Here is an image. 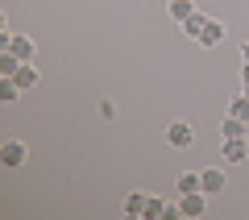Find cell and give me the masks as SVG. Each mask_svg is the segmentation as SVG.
Here are the masks:
<instances>
[{
  "instance_id": "cell-1",
  "label": "cell",
  "mask_w": 249,
  "mask_h": 220,
  "mask_svg": "<svg viewBox=\"0 0 249 220\" xmlns=\"http://www.w3.org/2000/svg\"><path fill=\"white\" fill-rule=\"evenodd\" d=\"M204 212H208V191H183V195H178V216L199 220Z\"/></svg>"
},
{
  "instance_id": "cell-2",
  "label": "cell",
  "mask_w": 249,
  "mask_h": 220,
  "mask_svg": "<svg viewBox=\"0 0 249 220\" xmlns=\"http://www.w3.org/2000/svg\"><path fill=\"white\" fill-rule=\"evenodd\" d=\"M191 141H196V129L187 121H166V146L170 150H187Z\"/></svg>"
},
{
  "instance_id": "cell-3",
  "label": "cell",
  "mask_w": 249,
  "mask_h": 220,
  "mask_svg": "<svg viewBox=\"0 0 249 220\" xmlns=\"http://www.w3.org/2000/svg\"><path fill=\"white\" fill-rule=\"evenodd\" d=\"M224 162H232V166H241V162L249 158V141L245 137H224Z\"/></svg>"
},
{
  "instance_id": "cell-4",
  "label": "cell",
  "mask_w": 249,
  "mask_h": 220,
  "mask_svg": "<svg viewBox=\"0 0 249 220\" xmlns=\"http://www.w3.org/2000/svg\"><path fill=\"white\" fill-rule=\"evenodd\" d=\"M199 187H204L208 195H220L224 187H229V179H224L220 166H208V170H199Z\"/></svg>"
},
{
  "instance_id": "cell-5",
  "label": "cell",
  "mask_w": 249,
  "mask_h": 220,
  "mask_svg": "<svg viewBox=\"0 0 249 220\" xmlns=\"http://www.w3.org/2000/svg\"><path fill=\"white\" fill-rule=\"evenodd\" d=\"M25 141H4V146H0V162H4V166H21V162H25Z\"/></svg>"
},
{
  "instance_id": "cell-6",
  "label": "cell",
  "mask_w": 249,
  "mask_h": 220,
  "mask_svg": "<svg viewBox=\"0 0 249 220\" xmlns=\"http://www.w3.org/2000/svg\"><path fill=\"white\" fill-rule=\"evenodd\" d=\"M224 42V21H208V25H204V34H199V46H220Z\"/></svg>"
},
{
  "instance_id": "cell-7",
  "label": "cell",
  "mask_w": 249,
  "mask_h": 220,
  "mask_svg": "<svg viewBox=\"0 0 249 220\" xmlns=\"http://www.w3.org/2000/svg\"><path fill=\"white\" fill-rule=\"evenodd\" d=\"M166 9H170V21H187V17H196V0H170V4H166Z\"/></svg>"
},
{
  "instance_id": "cell-8",
  "label": "cell",
  "mask_w": 249,
  "mask_h": 220,
  "mask_svg": "<svg viewBox=\"0 0 249 220\" xmlns=\"http://www.w3.org/2000/svg\"><path fill=\"white\" fill-rule=\"evenodd\" d=\"M145 200H150V195H142V191H133V195H124V216H133V220H142V216H145Z\"/></svg>"
},
{
  "instance_id": "cell-9",
  "label": "cell",
  "mask_w": 249,
  "mask_h": 220,
  "mask_svg": "<svg viewBox=\"0 0 249 220\" xmlns=\"http://www.w3.org/2000/svg\"><path fill=\"white\" fill-rule=\"evenodd\" d=\"M208 21H212L208 13H196V17H187V21H183V34H187V37H196V42H199V34H204V25H208Z\"/></svg>"
},
{
  "instance_id": "cell-10",
  "label": "cell",
  "mask_w": 249,
  "mask_h": 220,
  "mask_svg": "<svg viewBox=\"0 0 249 220\" xmlns=\"http://www.w3.org/2000/svg\"><path fill=\"white\" fill-rule=\"evenodd\" d=\"M220 133H224V137H249V121L229 116V121H220Z\"/></svg>"
},
{
  "instance_id": "cell-11",
  "label": "cell",
  "mask_w": 249,
  "mask_h": 220,
  "mask_svg": "<svg viewBox=\"0 0 249 220\" xmlns=\"http://www.w3.org/2000/svg\"><path fill=\"white\" fill-rule=\"evenodd\" d=\"M17 96H21V83L13 79V75H0V100H4V104H13Z\"/></svg>"
},
{
  "instance_id": "cell-12",
  "label": "cell",
  "mask_w": 249,
  "mask_h": 220,
  "mask_svg": "<svg viewBox=\"0 0 249 220\" xmlns=\"http://www.w3.org/2000/svg\"><path fill=\"white\" fill-rule=\"evenodd\" d=\"M13 79H17L21 88H34V83H37V67H34V62H21V67H17V75H13Z\"/></svg>"
},
{
  "instance_id": "cell-13",
  "label": "cell",
  "mask_w": 249,
  "mask_h": 220,
  "mask_svg": "<svg viewBox=\"0 0 249 220\" xmlns=\"http://www.w3.org/2000/svg\"><path fill=\"white\" fill-rule=\"evenodd\" d=\"M13 54L21 62H34V37H13Z\"/></svg>"
},
{
  "instance_id": "cell-14",
  "label": "cell",
  "mask_w": 249,
  "mask_h": 220,
  "mask_svg": "<svg viewBox=\"0 0 249 220\" xmlns=\"http://www.w3.org/2000/svg\"><path fill=\"white\" fill-rule=\"evenodd\" d=\"M166 208H170V203H162L158 195H150V200H145V216H142V220H162V216H166Z\"/></svg>"
},
{
  "instance_id": "cell-15",
  "label": "cell",
  "mask_w": 249,
  "mask_h": 220,
  "mask_svg": "<svg viewBox=\"0 0 249 220\" xmlns=\"http://www.w3.org/2000/svg\"><path fill=\"white\" fill-rule=\"evenodd\" d=\"M229 116H237V121H249V96H245V92H241V96H232Z\"/></svg>"
},
{
  "instance_id": "cell-16",
  "label": "cell",
  "mask_w": 249,
  "mask_h": 220,
  "mask_svg": "<svg viewBox=\"0 0 249 220\" xmlns=\"http://www.w3.org/2000/svg\"><path fill=\"white\" fill-rule=\"evenodd\" d=\"M17 67H21V58L13 50H0V75H17Z\"/></svg>"
},
{
  "instance_id": "cell-17",
  "label": "cell",
  "mask_w": 249,
  "mask_h": 220,
  "mask_svg": "<svg viewBox=\"0 0 249 220\" xmlns=\"http://www.w3.org/2000/svg\"><path fill=\"white\" fill-rule=\"evenodd\" d=\"M183 191H204V187H199V175H196V170L178 175V195H183Z\"/></svg>"
},
{
  "instance_id": "cell-18",
  "label": "cell",
  "mask_w": 249,
  "mask_h": 220,
  "mask_svg": "<svg viewBox=\"0 0 249 220\" xmlns=\"http://www.w3.org/2000/svg\"><path fill=\"white\" fill-rule=\"evenodd\" d=\"M241 83H249V62H245V71H241Z\"/></svg>"
},
{
  "instance_id": "cell-19",
  "label": "cell",
  "mask_w": 249,
  "mask_h": 220,
  "mask_svg": "<svg viewBox=\"0 0 249 220\" xmlns=\"http://www.w3.org/2000/svg\"><path fill=\"white\" fill-rule=\"evenodd\" d=\"M241 58H245V62H249V42H245V46H241Z\"/></svg>"
},
{
  "instance_id": "cell-20",
  "label": "cell",
  "mask_w": 249,
  "mask_h": 220,
  "mask_svg": "<svg viewBox=\"0 0 249 220\" xmlns=\"http://www.w3.org/2000/svg\"><path fill=\"white\" fill-rule=\"evenodd\" d=\"M245 96H249V83H245Z\"/></svg>"
}]
</instances>
